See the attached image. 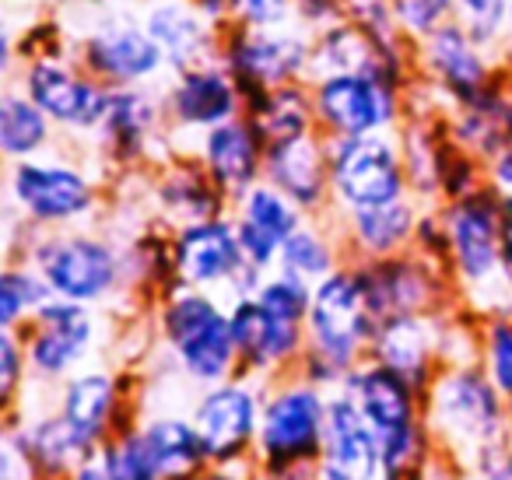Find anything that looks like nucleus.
Wrapping results in <instances>:
<instances>
[{
  "instance_id": "b1692460",
  "label": "nucleus",
  "mask_w": 512,
  "mask_h": 480,
  "mask_svg": "<svg viewBox=\"0 0 512 480\" xmlns=\"http://www.w3.org/2000/svg\"><path fill=\"white\" fill-rule=\"evenodd\" d=\"M144 29L155 36L165 60H169L179 74L193 71V67H207L204 60L211 57V29H207L204 18H197L193 11L176 8V4H162V8H155L148 15Z\"/></svg>"
},
{
  "instance_id": "8fccbe9b",
  "label": "nucleus",
  "mask_w": 512,
  "mask_h": 480,
  "mask_svg": "<svg viewBox=\"0 0 512 480\" xmlns=\"http://www.w3.org/2000/svg\"><path fill=\"white\" fill-rule=\"evenodd\" d=\"M509 431H512V414H509Z\"/></svg>"
},
{
  "instance_id": "9d476101",
  "label": "nucleus",
  "mask_w": 512,
  "mask_h": 480,
  "mask_svg": "<svg viewBox=\"0 0 512 480\" xmlns=\"http://www.w3.org/2000/svg\"><path fill=\"white\" fill-rule=\"evenodd\" d=\"M383 445L369 417L348 393L327 403V435L320 452V480H376Z\"/></svg>"
},
{
  "instance_id": "20e7f679",
  "label": "nucleus",
  "mask_w": 512,
  "mask_h": 480,
  "mask_svg": "<svg viewBox=\"0 0 512 480\" xmlns=\"http://www.w3.org/2000/svg\"><path fill=\"white\" fill-rule=\"evenodd\" d=\"M323 435H327V403L316 386L281 389L260 417V449L267 466L278 473L306 470L309 459L323 452Z\"/></svg>"
},
{
  "instance_id": "aec40b11",
  "label": "nucleus",
  "mask_w": 512,
  "mask_h": 480,
  "mask_svg": "<svg viewBox=\"0 0 512 480\" xmlns=\"http://www.w3.org/2000/svg\"><path fill=\"white\" fill-rule=\"evenodd\" d=\"M264 137L260 130L242 120H228L207 130L204 141V162L211 179L218 183L221 193L242 197L256 186V172L264 165Z\"/></svg>"
},
{
  "instance_id": "c756f323",
  "label": "nucleus",
  "mask_w": 512,
  "mask_h": 480,
  "mask_svg": "<svg viewBox=\"0 0 512 480\" xmlns=\"http://www.w3.org/2000/svg\"><path fill=\"white\" fill-rule=\"evenodd\" d=\"M148 442L155 449L162 480H193L207 459L197 428L186 421H155L148 424Z\"/></svg>"
},
{
  "instance_id": "dca6fc26",
  "label": "nucleus",
  "mask_w": 512,
  "mask_h": 480,
  "mask_svg": "<svg viewBox=\"0 0 512 480\" xmlns=\"http://www.w3.org/2000/svg\"><path fill=\"white\" fill-rule=\"evenodd\" d=\"M295 228H299V204L285 197L278 186H253L242 193V218L235 232L253 267H271Z\"/></svg>"
},
{
  "instance_id": "473e14b6",
  "label": "nucleus",
  "mask_w": 512,
  "mask_h": 480,
  "mask_svg": "<svg viewBox=\"0 0 512 480\" xmlns=\"http://www.w3.org/2000/svg\"><path fill=\"white\" fill-rule=\"evenodd\" d=\"M22 445L32 463L43 466V470H57V473L64 470V466H71L74 459L88 456V449L78 442V435H74L71 424L64 421V414L32 424L29 435L22 438Z\"/></svg>"
},
{
  "instance_id": "9b49d317",
  "label": "nucleus",
  "mask_w": 512,
  "mask_h": 480,
  "mask_svg": "<svg viewBox=\"0 0 512 480\" xmlns=\"http://www.w3.org/2000/svg\"><path fill=\"white\" fill-rule=\"evenodd\" d=\"M81 64L88 67L92 78L106 81L113 88H127L151 78L165 64V53L148 29L130 22H113L85 39Z\"/></svg>"
},
{
  "instance_id": "412c9836",
  "label": "nucleus",
  "mask_w": 512,
  "mask_h": 480,
  "mask_svg": "<svg viewBox=\"0 0 512 480\" xmlns=\"http://www.w3.org/2000/svg\"><path fill=\"white\" fill-rule=\"evenodd\" d=\"M169 109L183 127H218L239 113V81L218 67L183 71L169 92Z\"/></svg>"
},
{
  "instance_id": "49530a36",
  "label": "nucleus",
  "mask_w": 512,
  "mask_h": 480,
  "mask_svg": "<svg viewBox=\"0 0 512 480\" xmlns=\"http://www.w3.org/2000/svg\"><path fill=\"white\" fill-rule=\"evenodd\" d=\"M74 480H113L106 473V466H95V463H85V466H78V473H74Z\"/></svg>"
},
{
  "instance_id": "6ab92c4d",
  "label": "nucleus",
  "mask_w": 512,
  "mask_h": 480,
  "mask_svg": "<svg viewBox=\"0 0 512 480\" xmlns=\"http://www.w3.org/2000/svg\"><path fill=\"white\" fill-rule=\"evenodd\" d=\"M425 60H428V71L435 74V81H439L460 106H470V102L491 85L488 64H484L481 50H477V43L470 39V32L463 29V22H446L442 29H435L432 36H428Z\"/></svg>"
},
{
  "instance_id": "cd10ccee",
  "label": "nucleus",
  "mask_w": 512,
  "mask_h": 480,
  "mask_svg": "<svg viewBox=\"0 0 512 480\" xmlns=\"http://www.w3.org/2000/svg\"><path fill=\"white\" fill-rule=\"evenodd\" d=\"M249 109H253V127L260 130V137L274 144L309 134L316 102H309V95L299 85H278L256 102H249Z\"/></svg>"
},
{
  "instance_id": "a19ab883",
  "label": "nucleus",
  "mask_w": 512,
  "mask_h": 480,
  "mask_svg": "<svg viewBox=\"0 0 512 480\" xmlns=\"http://www.w3.org/2000/svg\"><path fill=\"white\" fill-rule=\"evenodd\" d=\"M488 368L498 393L512 396V319H498L488 333Z\"/></svg>"
},
{
  "instance_id": "5701e85b",
  "label": "nucleus",
  "mask_w": 512,
  "mask_h": 480,
  "mask_svg": "<svg viewBox=\"0 0 512 480\" xmlns=\"http://www.w3.org/2000/svg\"><path fill=\"white\" fill-rule=\"evenodd\" d=\"M358 281L376 326L393 316H414L425 302V277L404 260L372 263L369 270H358Z\"/></svg>"
},
{
  "instance_id": "a211bd4d",
  "label": "nucleus",
  "mask_w": 512,
  "mask_h": 480,
  "mask_svg": "<svg viewBox=\"0 0 512 480\" xmlns=\"http://www.w3.org/2000/svg\"><path fill=\"white\" fill-rule=\"evenodd\" d=\"M264 169L271 186H278L299 207L320 204L330 183V155L323 151V144L313 134L267 144Z\"/></svg>"
},
{
  "instance_id": "6e6552de",
  "label": "nucleus",
  "mask_w": 512,
  "mask_h": 480,
  "mask_svg": "<svg viewBox=\"0 0 512 480\" xmlns=\"http://www.w3.org/2000/svg\"><path fill=\"white\" fill-rule=\"evenodd\" d=\"M502 218L505 204L498 193H467L446 214V235L456 267L467 281L484 284L502 267Z\"/></svg>"
},
{
  "instance_id": "393cba45",
  "label": "nucleus",
  "mask_w": 512,
  "mask_h": 480,
  "mask_svg": "<svg viewBox=\"0 0 512 480\" xmlns=\"http://www.w3.org/2000/svg\"><path fill=\"white\" fill-rule=\"evenodd\" d=\"M116 410V386L109 375H78L64 393V421L78 435V442L92 452V445L106 435L109 417Z\"/></svg>"
},
{
  "instance_id": "7c9ffc66",
  "label": "nucleus",
  "mask_w": 512,
  "mask_h": 480,
  "mask_svg": "<svg viewBox=\"0 0 512 480\" xmlns=\"http://www.w3.org/2000/svg\"><path fill=\"white\" fill-rule=\"evenodd\" d=\"M351 232H355V242L365 253L390 256L411 239L414 211L404 200H393V204H379V207H358V211H351Z\"/></svg>"
},
{
  "instance_id": "58836bf2",
  "label": "nucleus",
  "mask_w": 512,
  "mask_h": 480,
  "mask_svg": "<svg viewBox=\"0 0 512 480\" xmlns=\"http://www.w3.org/2000/svg\"><path fill=\"white\" fill-rule=\"evenodd\" d=\"M463 29L477 46L495 43L498 32L509 22V0H460Z\"/></svg>"
},
{
  "instance_id": "79ce46f5",
  "label": "nucleus",
  "mask_w": 512,
  "mask_h": 480,
  "mask_svg": "<svg viewBox=\"0 0 512 480\" xmlns=\"http://www.w3.org/2000/svg\"><path fill=\"white\" fill-rule=\"evenodd\" d=\"M232 11L242 18V25H253V29H274L288 18L295 0H228Z\"/></svg>"
},
{
  "instance_id": "f3484780",
  "label": "nucleus",
  "mask_w": 512,
  "mask_h": 480,
  "mask_svg": "<svg viewBox=\"0 0 512 480\" xmlns=\"http://www.w3.org/2000/svg\"><path fill=\"white\" fill-rule=\"evenodd\" d=\"M92 344V316L81 302L50 298L36 312V330L29 340V358L36 372L64 375Z\"/></svg>"
},
{
  "instance_id": "bb28decb",
  "label": "nucleus",
  "mask_w": 512,
  "mask_h": 480,
  "mask_svg": "<svg viewBox=\"0 0 512 480\" xmlns=\"http://www.w3.org/2000/svg\"><path fill=\"white\" fill-rule=\"evenodd\" d=\"M456 137L488 158H498L505 148H512V106L498 95L495 85H488L470 106H463Z\"/></svg>"
},
{
  "instance_id": "de8ad7c7",
  "label": "nucleus",
  "mask_w": 512,
  "mask_h": 480,
  "mask_svg": "<svg viewBox=\"0 0 512 480\" xmlns=\"http://www.w3.org/2000/svg\"><path fill=\"white\" fill-rule=\"evenodd\" d=\"M481 480H512V477H505V473H481Z\"/></svg>"
},
{
  "instance_id": "f704fd0d",
  "label": "nucleus",
  "mask_w": 512,
  "mask_h": 480,
  "mask_svg": "<svg viewBox=\"0 0 512 480\" xmlns=\"http://www.w3.org/2000/svg\"><path fill=\"white\" fill-rule=\"evenodd\" d=\"M53 298V288L43 274H32V270H4V281H0V323L4 330H15V323L25 312H39Z\"/></svg>"
},
{
  "instance_id": "4be33fe9",
  "label": "nucleus",
  "mask_w": 512,
  "mask_h": 480,
  "mask_svg": "<svg viewBox=\"0 0 512 480\" xmlns=\"http://www.w3.org/2000/svg\"><path fill=\"white\" fill-rule=\"evenodd\" d=\"M232 333H235L239 354L256 368L281 365V361H288L292 354H299V344H302V323L274 316V312L253 295L242 298L232 309Z\"/></svg>"
},
{
  "instance_id": "c03bdc74",
  "label": "nucleus",
  "mask_w": 512,
  "mask_h": 480,
  "mask_svg": "<svg viewBox=\"0 0 512 480\" xmlns=\"http://www.w3.org/2000/svg\"><path fill=\"white\" fill-rule=\"evenodd\" d=\"M491 176H495V193L502 197V204L512 211V148H505L502 155L491 165Z\"/></svg>"
},
{
  "instance_id": "1a4fd4ad",
  "label": "nucleus",
  "mask_w": 512,
  "mask_h": 480,
  "mask_svg": "<svg viewBox=\"0 0 512 480\" xmlns=\"http://www.w3.org/2000/svg\"><path fill=\"white\" fill-rule=\"evenodd\" d=\"M309 57L313 53H309L306 39L246 25V32L235 36V43L228 46V71L249 95L256 92V99H260L271 88L292 85L309 67Z\"/></svg>"
},
{
  "instance_id": "f03ea898",
  "label": "nucleus",
  "mask_w": 512,
  "mask_h": 480,
  "mask_svg": "<svg viewBox=\"0 0 512 480\" xmlns=\"http://www.w3.org/2000/svg\"><path fill=\"white\" fill-rule=\"evenodd\" d=\"M162 330L183 368L197 382H221L232 372V361L239 354L232 316H225L207 295L186 291L172 298L162 312Z\"/></svg>"
},
{
  "instance_id": "0eeeda50",
  "label": "nucleus",
  "mask_w": 512,
  "mask_h": 480,
  "mask_svg": "<svg viewBox=\"0 0 512 480\" xmlns=\"http://www.w3.org/2000/svg\"><path fill=\"white\" fill-rule=\"evenodd\" d=\"M36 263L39 274L50 281L53 295L81 305L113 291L116 277H120V260L113 249L99 239H88V235L46 239L36 249Z\"/></svg>"
},
{
  "instance_id": "39448f33",
  "label": "nucleus",
  "mask_w": 512,
  "mask_h": 480,
  "mask_svg": "<svg viewBox=\"0 0 512 480\" xmlns=\"http://www.w3.org/2000/svg\"><path fill=\"white\" fill-rule=\"evenodd\" d=\"M432 421L449 442L470 445L481 456L502 442V403L498 386L474 368L446 372L432 389Z\"/></svg>"
},
{
  "instance_id": "4c0bfd02",
  "label": "nucleus",
  "mask_w": 512,
  "mask_h": 480,
  "mask_svg": "<svg viewBox=\"0 0 512 480\" xmlns=\"http://www.w3.org/2000/svg\"><path fill=\"white\" fill-rule=\"evenodd\" d=\"M256 298L281 319H292V323H306L309 319V305H313V291H309V281L295 274H285L281 270L278 277H271L267 284H260Z\"/></svg>"
},
{
  "instance_id": "2f4dec72",
  "label": "nucleus",
  "mask_w": 512,
  "mask_h": 480,
  "mask_svg": "<svg viewBox=\"0 0 512 480\" xmlns=\"http://www.w3.org/2000/svg\"><path fill=\"white\" fill-rule=\"evenodd\" d=\"M50 137V116L29 95L8 92L0 99V151L8 158H29Z\"/></svg>"
},
{
  "instance_id": "a18cd8bd",
  "label": "nucleus",
  "mask_w": 512,
  "mask_h": 480,
  "mask_svg": "<svg viewBox=\"0 0 512 480\" xmlns=\"http://www.w3.org/2000/svg\"><path fill=\"white\" fill-rule=\"evenodd\" d=\"M502 270H509L512 277V211L505 207V218H502Z\"/></svg>"
},
{
  "instance_id": "423d86ee",
  "label": "nucleus",
  "mask_w": 512,
  "mask_h": 480,
  "mask_svg": "<svg viewBox=\"0 0 512 480\" xmlns=\"http://www.w3.org/2000/svg\"><path fill=\"white\" fill-rule=\"evenodd\" d=\"M316 116L334 137H365L397 116V81L376 71H344L320 78L313 92Z\"/></svg>"
},
{
  "instance_id": "a878e982",
  "label": "nucleus",
  "mask_w": 512,
  "mask_h": 480,
  "mask_svg": "<svg viewBox=\"0 0 512 480\" xmlns=\"http://www.w3.org/2000/svg\"><path fill=\"white\" fill-rule=\"evenodd\" d=\"M372 347H376V361L397 368L414 386L425 379L432 340H428V326L418 316H393L379 323L372 333Z\"/></svg>"
},
{
  "instance_id": "c85d7f7f",
  "label": "nucleus",
  "mask_w": 512,
  "mask_h": 480,
  "mask_svg": "<svg viewBox=\"0 0 512 480\" xmlns=\"http://www.w3.org/2000/svg\"><path fill=\"white\" fill-rule=\"evenodd\" d=\"M155 99L144 92H134V88H113L109 92V106L106 116H102V134L113 144L120 155H137L144 148V137L155 127Z\"/></svg>"
},
{
  "instance_id": "7ed1b4c3",
  "label": "nucleus",
  "mask_w": 512,
  "mask_h": 480,
  "mask_svg": "<svg viewBox=\"0 0 512 480\" xmlns=\"http://www.w3.org/2000/svg\"><path fill=\"white\" fill-rule=\"evenodd\" d=\"M330 186L351 207H379L404 197L407 169L386 137H337L330 148Z\"/></svg>"
},
{
  "instance_id": "37998d69",
  "label": "nucleus",
  "mask_w": 512,
  "mask_h": 480,
  "mask_svg": "<svg viewBox=\"0 0 512 480\" xmlns=\"http://www.w3.org/2000/svg\"><path fill=\"white\" fill-rule=\"evenodd\" d=\"M18 368H22V351H18V340L11 330H4L0 337V393H4V403L11 400L18 386Z\"/></svg>"
},
{
  "instance_id": "72a5a7b5",
  "label": "nucleus",
  "mask_w": 512,
  "mask_h": 480,
  "mask_svg": "<svg viewBox=\"0 0 512 480\" xmlns=\"http://www.w3.org/2000/svg\"><path fill=\"white\" fill-rule=\"evenodd\" d=\"M218 183L214 179H207L200 169H179L176 176L165 179L162 186V200L172 207L176 214H183V218L193 221H207L214 218V211H218Z\"/></svg>"
},
{
  "instance_id": "ea45409f",
  "label": "nucleus",
  "mask_w": 512,
  "mask_h": 480,
  "mask_svg": "<svg viewBox=\"0 0 512 480\" xmlns=\"http://www.w3.org/2000/svg\"><path fill=\"white\" fill-rule=\"evenodd\" d=\"M393 4H397V22L411 36H425V39L449 22L453 8H460V0H393Z\"/></svg>"
},
{
  "instance_id": "4468645a",
  "label": "nucleus",
  "mask_w": 512,
  "mask_h": 480,
  "mask_svg": "<svg viewBox=\"0 0 512 480\" xmlns=\"http://www.w3.org/2000/svg\"><path fill=\"white\" fill-rule=\"evenodd\" d=\"M256 396L246 386H218L200 400L197 414H193V428H197L200 442L207 449V459L214 463H232L242 449L249 445L256 431Z\"/></svg>"
},
{
  "instance_id": "f8f14e48",
  "label": "nucleus",
  "mask_w": 512,
  "mask_h": 480,
  "mask_svg": "<svg viewBox=\"0 0 512 480\" xmlns=\"http://www.w3.org/2000/svg\"><path fill=\"white\" fill-rule=\"evenodd\" d=\"M25 95L43 109L50 120L67 127L92 130L102 127V116L109 106V92L99 88L92 78H81L78 71L57 64V60H36L25 71Z\"/></svg>"
},
{
  "instance_id": "c9c22d12",
  "label": "nucleus",
  "mask_w": 512,
  "mask_h": 480,
  "mask_svg": "<svg viewBox=\"0 0 512 480\" xmlns=\"http://www.w3.org/2000/svg\"><path fill=\"white\" fill-rule=\"evenodd\" d=\"M102 466L113 480H162L155 449L148 442V431H134L106 445Z\"/></svg>"
},
{
  "instance_id": "2eb2a0df",
  "label": "nucleus",
  "mask_w": 512,
  "mask_h": 480,
  "mask_svg": "<svg viewBox=\"0 0 512 480\" xmlns=\"http://www.w3.org/2000/svg\"><path fill=\"white\" fill-rule=\"evenodd\" d=\"M246 253H242L239 232L228 221L207 218L193 221L183 228L176 242V270L186 284H218L235 281L239 270L246 267Z\"/></svg>"
},
{
  "instance_id": "f257e3e1",
  "label": "nucleus",
  "mask_w": 512,
  "mask_h": 480,
  "mask_svg": "<svg viewBox=\"0 0 512 480\" xmlns=\"http://www.w3.org/2000/svg\"><path fill=\"white\" fill-rule=\"evenodd\" d=\"M372 333H376V319L369 316L358 274L334 270L330 277H323L309 305V337H313L309 368L316 379H337L348 372Z\"/></svg>"
},
{
  "instance_id": "e433bc0d",
  "label": "nucleus",
  "mask_w": 512,
  "mask_h": 480,
  "mask_svg": "<svg viewBox=\"0 0 512 480\" xmlns=\"http://www.w3.org/2000/svg\"><path fill=\"white\" fill-rule=\"evenodd\" d=\"M281 270L302 277V281H323V277L334 274V253H330L320 232L299 225L281 246Z\"/></svg>"
},
{
  "instance_id": "09e8293b",
  "label": "nucleus",
  "mask_w": 512,
  "mask_h": 480,
  "mask_svg": "<svg viewBox=\"0 0 512 480\" xmlns=\"http://www.w3.org/2000/svg\"><path fill=\"white\" fill-rule=\"evenodd\" d=\"M509 25H512V0H509Z\"/></svg>"
},
{
  "instance_id": "ddd939ff",
  "label": "nucleus",
  "mask_w": 512,
  "mask_h": 480,
  "mask_svg": "<svg viewBox=\"0 0 512 480\" xmlns=\"http://www.w3.org/2000/svg\"><path fill=\"white\" fill-rule=\"evenodd\" d=\"M11 193L25 207V214L46 225L57 221L81 218L92 211V183L78 169L67 165H39V162H18L11 176Z\"/></svg>"
}]
</instances>
